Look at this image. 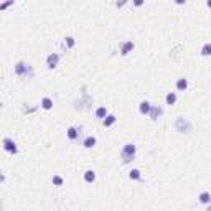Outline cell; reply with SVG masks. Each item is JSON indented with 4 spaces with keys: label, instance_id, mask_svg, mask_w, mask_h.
I'll list each match as a JSON object with an SVG mask.
<instances>
[{
    "label": "cell",
    "instance_id": "1",
    "mask_svg": "<svg viewBox=\"0 0 211 211\" xmlns=\"http://www.w3.org/2000/svg\"><path fill=\"white\" fill-rule=\"evenodd\" d=\"M120 157H122V162L124 163H129L135 158V145L134 144H125L122 152H120Z\"/></svg>",
    "mask_w": 211,
    "mask_h": 211
},
{
    "label": "cell",
    "instance_id": "2",
    "mask_svg": "<svg viewBox=\"0 0 211 211\" xmlns=\"http://www.w3.org/2000/svg\"><path fill=\"white\" fill-rule=\"evenodd\" d=\"M177 131L178 132H183V134H188L191 132V124L188 122L186 119H183V117H180V119H177V124H175Z\"/></svg>",
    "mask_w": 211,
    "mask_h": 211
},
{
    "label": "cell",
    "instance_id": "3",
    "mask_svg": "<svg viewBox=\"0 0 211 211\" xmlns=\"http://www.w3.org/2000/svg\"><path fill=\"white\" fill-rule=\"evenodd\" d=\"M27 71H28V73H33V71H31V68L28 66L27 63L20 61V63H17V64H15V73H17L18 76H23V74H27Z\"/></svg>",
    "mask_w": 211,
    "mask_h": 211
},
{
    "label": "cell",
    "instance_id": "4",
    "mask_svg": "<svg viewBox=\"0 0 211 211\" xmlns=\"http://www.w3.org/2000/svg\"><path fill=\"white\" fill-rule=\"evenodd\" d=\"M162 114H163V109H162L160 106H150L148 116H150V119H152V120H157Z\"/></svg>",
    "mask_w": 211,
    "mask_h": 211
},
{
    "label": "cell",
    "instance_id": "5",
    "mask_svg": "<svg viewBox=\"0 0 211 211\" xmlns=\"http://www.w3.org/2000/svg\"><path fill=\"white\" fill-rule=\"evenodd\" d=\"M3 148L9 153H17V144L12 139H3Z\"/></svg>",
    "mask_w": 211,
    "mask_h": 211
},
{
    "label": "cell",
    "instance_id": "6",
    "mask_svg": "<svg viewBox=\"0 0 211 211\" xmlns=\"http://www.w3.org/2000/svg\"><path fill=\"white\" fill-rule=\"evenodd\" d=\"M58 63H59V56L56 55V53H51V55L46 58V64H48V68H51V70L58 66Z\"/></svg>",
    "mask_w": 211,
    "mask_h": 211
},
{
    "label": "cell",
    "instance_id": "7",
    "mask_svg": "<svg viewBox=\"0 0 211 211\" xmlns=\"http://www.w3.org/2000/svg\"><path fill=\"white\" fill-rule=\"evenodd\" d=\"M134 50V43L132 41H125L124 45H122V50H120V55H129V53H131Z\"/></svg>",
    "mask_w": 211,
    "mask_h": 211
},
{
    "label": "cell",
    "instance_id": "8",
    "mask_svg": "<svg viewBox=\"0 0 211 211\" xmlns=\"http://www.w3.org/2000/svg\"><path fill=\"white\" fill-rule=\"evenodd\" d=\"M66 135H68V139H71V140H76L79 137V131L76 127H70L68 129V132H66Z\"/></svg>",
    "mask_w": 211,
    "mask_h": 211
},
{
    "label": "cell",
    "instance_id": "9",
    "mask_svg": "<svg viewBox=\"0 0 211 211\" xmlns=\"http://www.w3.org/2000/svg\"><path fill=\"white\" fill-rule=\"evenodd\" d=\"M94 180H96V173L92 172V170H88V172H84V181H88V183H92Z\"/></svg>",
    "mask_w": 211,
    "mask_h": 211
},
{
    "label": "cell",
    "instance_id": "10",
    "mask_svg": "<svg viewBox=\"0 0 211 211\" xmlns=\"http://www.w3.org/2000/svg\"><path fill=\"white\" fill-rule=\"evenodd\" d=\"M114 122H116V116H112V114H107V116H106L104 119H102V124L106 125V127H109V125H112Z\"/></svg>",
    "mask_w": 211,
    "mask_h": 211
},
{
    "label": "cell",
    "instance_id": "11",
    "mask_svg": "<svg viewBox=\"0 0 211 211\" xmlns=\"http://www.w3.org/2000/svg\"><path fill=\"white\" fill-rule=\"evenodd\" d=\"M186 88H188V81H186L185 78H181V79L177 81V89H178V91H185Z\"/></svg>",
    "mask_w": 211,
    "mask_h": 211
},
{
    "label": "cell",
    "instance_id": "12",
    "mask_svg": "<svg viewBox=\"0 0 211 211\" xmlns=\"http://www.w3.org/2000/svg\"><path fill=\"white\" fill-rule=\"evenodd\" d=\"M139 111H140V114H148V112H150V104L147 102V101H142Z\"/></svg>",
    "mask_w": 211,
    "mask_h": 211
},
{
    "label": "cell",
    "instance_id": "13",
    "mask_svg": "<svg viewBox=\"0 0 211 211\" xmlns=\"http://www.w3.org/2000/svg\"><path fill=\"white\" fill-rule=\"evenodd\" d=\"M83 145H84L86 148H92V147L96 145V137H88V139L83 142Z\"/></svg>",
    "mask_w": 211,
    "mask_h": 211
},
{
    "label": "cell",
    "instance_id": "14",
    "mask_svg": "<svg viewBox=\"0 0 211 211\" xmlns=\"http://www.w3.org/2000/svg\"><path fill=\"white\" fill-rule=\"evenodd\" d=\"M41 107H43V109H46V111H50V109L53 107V101L50 99V97H43V101H41Z\"/></svg>",
    "mask_w": 211,
    "mask_h": 211
},
{
    "label": "cell",
    "instance_id": "15",
    "mask_svg": "<svg viewBox=\"0 0 211 211\" xmlns=\"http://www.w3.org/2000/svg\"><path fill=\"white\" fill-rule=\"evenodd\" d=\"M165 101H167V104L173 106V104L177 102V94H175V92H168L167 97H165Z\"/></svg>",
    "mask_w": 211,
    "mask_h": 211
},
{
    "label": "cell",
    "instance_id": "16",
    "mask_svg": "<svg viewBox=\"0 0 211 211\" xmlns=\"http://www.w3.org/2000/svg\"><path fill=\"white\" fill-rule=\"evenodd\" d=\"M106 116H107V111H106V107H97V109H96V117H97V119H104Z\"/></svg>",
    "mask_w": 211,
    "mask_h": 211
},
{
    "label": "cell",
    "instance_id": "17",
    "mask_svg": "<svg viewBox=\"0 0 211 211\" xmlns=\"http://www.w3.org/2000/svg\"><path fill=\"white\" fill-rule=\"evenodd\" d=\"M129 178H131V180H140V170H131V172H129Z\"/></svg>",
    "mask_w": 211,
    "mask_h": 211
},
{
    "label": "cell",
    "instance_id": "18",
    "mask_svg": "<svg viewBox=\"0 0 211 211\" xmlns=\"http://www.w3.org/2000/svg\"><path fill=\"white\" fill-rule=\"evenodd\" d=\"M200 201L205 203V205H208V203H209V193H208V191H203V193L200 195Z\"/></svg>",
    "mask_w": 211,
    "mask_h": 211
},
{
    "label": "cell",
    "instance_id": "19",
    "mask_svg": "<svg viewBox=\"0 0 211 211\" xmlns=\"http://www.w3.org/2000/svg\"><path fill=\"white\" fill-rule=\"evenodd\" d=\"M63 183H64L63 177H59V175H55V177H53V185H56V186H61Z\"/></svg>",
    "mask_w": 211,
    "mask_h": 211
},
{
    "label": "cell",
    "instance_id": "20",
    "mask_svg": "<svg viewBox=\"0 0 211 211\" xmlns=\"http://www.w3.org/2000/svg\"><path fill=\"white\" fill-rule=\"evenodd\" d=\"M209 51H211V45H205V46H203L201 55H203V56H208V55H209Z\"/></svg>",
    "mask_w": 211,
    "mask_h": 211
},
{
    "label": "cell",
    "instance_id": "21",
    "mask_svg": "<svg viewBox=\"0 0 211 211\" xmlns=\"http://www.w3.org/2000/svg\"><path fill=\"white\" fill-rule=\"evenodd\" d=\"M66 45H68V48H73V46H74V38L68 36V38H66Z\"/></svg>",
    "mask_w": 211,
    "mask_h": 211
},
{
    "label": "cell",
    "instance_id": "22",
    "mask_svg": "<svg viewBox=\"0 0 211 211\" xmlns=\"http://www.w3.org/2000/svg\"><path fill=\"white\" fill-rule=\"evenodd\" d=\"M10 5H13V0H10V2H7V3H2V5H0V10H5V9H9Z\"/></svg>",
    "mask_w": 211,
    "mask_h": 211
},
{
    "label": "cell",
    "instance_id": "23",
    "mask_svg": "<svg viewBox=\"0 0 211 211\" xmlns=\"http://www.w3.org/2000/svg\"><path fill=\"white\" fill-rule=\"evenodd\" d=\"M3 180H5V175H3V173H2V172H0V183H2V181H3Z\"/></svg>",
    "mask_w": 211,
    "mask_h": 211
},
{
    "label": "cell",
    "instance_id": "24",
    "mask_svg": "<svg viewBox=\"0 0 211 211\" xmlns=\"http://www.w3.org/2000/svg\"><path fill=\"white\" fill-rule=\"evenodd\" d=\"M0 107H2V102H0Z\"/></svg>",
    "mask_w": 211,
    "mask_h": 211
}]
</instances>
